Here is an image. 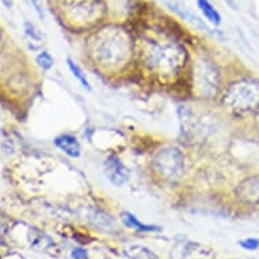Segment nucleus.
Listing matches in <instances>:
<instances>
[{"mask_svg": "<svg viewBox=\"0 0 259 259\" xmlns=\"http://www.w3.org/2000/svg\"><path fill=\"white\" fill-rule=\"evenodd\" d=\"M37 64H38L39 67L42 69H45V71H48V69H51L52 67H53V64H55V60H53V57H52L48 52H41L38 56H37Z\"/></svg>", "mask_w": 259, "mask_h": 259, "instance_id": "12", "label": "nucleus"}, {"mask_svg": "<svg viewBox=\"0 0 259 259\" xmlns=\"http://www.w3.org/2000/svg\"><path fill=\"white\" fill-rule=\"evenodd\" d=\"M103 171H105V175L109 179V182L117 187L123 186L131 179V171H129V168L115 155H109L105 159Z\"/></svg>", "mask_w": 259, "mask_h": 259, "instance_id": "6", "label": "nucleus"}, {"mask_svg": "<svg viewBox=\"0 0 259 259\" xmlns=\"http://www.w3.org/2000/svg\"><path fill=\"white\" fill-rule=\"evenodd\" d=\"M151 170L163 182H175L185 171L182 151L172 145L159 149L151 160Z\"/></svg>", "mask_w": 259, "mask_h": 259, "instance_id": "5", "label": "nucleus"}, {"mask_svg": "<svg viewBox=\"0 0 259 259\" xmlns=\"http://www.w3.org/2000/svg\"><path fill=\"white\" fill-rule=\"evenodd\" d=\"M87 56L98 71L111 75L131 64L135 56V45L122 30H103L90 42Z\"/></svg>", "mask_w": 259, "mask_h": 259, "instance_id": "2", "label": "nucleus"}, {"mask_svg": "<svg viewBox=\"0 0 259 259\" xmlns=\"http://www.w3.org/2000/svg\"><path fill=\"white\" fill-rule=\"evenodd\" d=\"M30 3L33 5V7L35 9V11H37V14L39 15V18H42V19H44L42 7H41V3H39V0H30Z\"/></svg>", "mask_w": 259, "mask_h": 259, "instance_id": "16", "label": "nucleus"}, {"mask_svg": "<svg viewBox=\"0 0 259 259\" xmlns=\"http://www.w3.org/2000/svg\"><path fill=\"white\" fill-rule=\"evenodd\" d=\"M71 258L72 259H89V251L84 248H73L71 251Z\"/></svg>", "mask_w": 259, "mask_h": 259, "instance_id": "14", "label": "nucleus"}, {"mask_svg": "<svg viewBox=\"0 0 259 259\" xmlns=\"http://www.w3.org/2000/svg\"><path fill=\"white\" fill-rule=\"evenodd\" d=\"M236 196L246 204L259 202V174L244 179L236 189Z\"/></svg>", "mask_w": 259, "mask_h": 259, "instance_id": "7", "label": "nucleus"}, {"mask_svg": "<svg viewBox=\"0 0 259 259\" xmlns=\"http://www.w3.org/2000/svg\"><path fill=\"white\" fill-rule=\"evenodd\" d=\"M67 65H68L69 72L72 73V76L80 83L81 87L84 90H87V91H91V90H93L91 89V83H90V80L87 79V76H85V73L81 71L80 67H79L72 59H67Z\"/></svg>", "mask_w": 259, "mask_h": 259, "instance_id": "11", "label": "nucleus"}, {"mask_svg": "<svg viewBox=\"0 0 259 259\" xmlns=\"http://www.w3.org/2000/svg\"><path fill=\"white\" fill-rule=\"evenodd\" d=\"M55 145L67 156L77 159L81 155V145L76 136L71 133H61L55 139Z\"/></svg>", "mask_w": 259, "mask_h": 259, "instance_id": "8", "label": "nucleus"}, {"mask_svg": "<svg viewBox=\"0 0 259 259\" xmlns=\"http://www.w3.org/2000/svg\"><path fill=\"white\" fill-rule=\"evenodd\" d=\"M25 27H26V33H27V35H30L31 38H34V39H41V35L38 34V31H37V29H35L34 26L30 25V23H26Z\"/></svg>", "mask_w": 259, "mask_h": 259, "instance_id": "15", "label": "nucleus"}, {"mask_svg": "<svg viewBox=\"0 0 259 259\" xmlns=\"http://www.w3.org/2000/svg\"><path fill=\"white\" fill-rule=\"evenodd\" d=\"M139 64L157 80H175L189 67V55L170 38H144L139 48Z\"/></svg>", "mask_w": 259, "mask_h": 259, "instance_id": "1", "label": "nucleus"}, {"mask_svg": "<svg viewBox=\"0 0 259 259\" xmlns=\"http://www.w3.org/2000/svg\"><path fill=\"white\" fill-rule=\"evenodd\" d=\"M197 5H198V9L201 10V13L206 19H208L212 25L219 26L221 23V15L220 13L217 11L216 7L209 2V0H197Z\"/></svg>", "mask_w": 259, "mask_h": 259, "instance_id": "10", "label": "nucleus"}, {"mask_svg": "<svg viewBox=\"0 0 259 259\" xmlns=\"http://www.w3.org/2000/svg\"><path fill=\"white\" fill-rule=\"evenodd\" d=\"M0 2H2V3H3V5L6 6V7H11V6H13V2H11V0H0Z\"/></svg>", "mask_w": 259, "mask_h": 259, "instance_id": "17", "label": "nucleus"}, {"mask_svg": "<svg viewBox=\"0 0 259 259\" xmlns=\"http://www.w3.org/2000/svg\"><path fill=\"white\" fill-rule=\"evenodd\" d=\"M121 221L123 223L125 227L131 228V230H136L139 232H160L161 228L157 227V225H151V224H145L143 221H140L137 219L133 213L131 212H122L121 213Z\"/></svg>", "mask_w": 259, "mask_h": 259, "instance_id": "9", "label": "nucleus"}, {"mask_svg": "<svg viewBox=\"0 0 259 259\" xmlns=\"http://www.w3.org/2000/svg\"><path fill=\"white\" fill-rule=\"evenodd\" d=\"M221 103L236 115L250 114L259 109V80L244 76L225 87Z\"/></svg>", "mask_w": 259, "mask_h": 259, "instance_id": "3", "label": "nucleus"}, {"mask_svg": "<svg viewBox=\"0 0 259 259\" xmlns=\"http://www.w3.org/2000/svg\"><path fill=\"white\" fill-rule=\"evenodd\" d=\"M239 246L247 251H255L259 248V239L258 238H247L239 242Z\"/></svg>", "mask_w": 259, "mask_h": 259, "instance_id": "13", "label": "nucleus"}, {"mask_svg": "<svg viewBox=\"0 0 259 259\" xmlns=\"http://www.w3.org/2000/svg\"><path fill=\"white\" fill-rule=\"evenodd\" d=\"M191 90L201 99H213L220 89V73L210 57L197 56L190 65Z\"/></svg>", "mask_w": 259, "mask_h": 259, "instance_id": "4", "label": "nucleus"}]
</instances>
